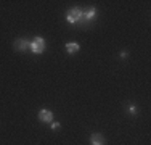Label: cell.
Returning a JSON list of instances; mask_svg holds the SVG:
<instances>
[{
  "label": "cell",
  "instance_id": "6da1fadb",
  "mask_svg": "<svg viewBox=\"0 0 151 145\" xmlns=\"http://www.w3.org/2000/svg\"><path fill=\"white\" fill-rule=\"evenodd\" d=\"M29 49L32 50V53L40 55V53L45 50V41H44V37H34V41L29 44Z\"/></svg>",
  "mask_w": 151,
  "mask_h": 145
},
{
  "label": "cell",
  "instance_id": "7a4b0ae2",
  "mask_svg": "<svg viewBox=\"0 0 151 145\" xmlns=\"http://www.w3.org/2000/svg\"><path fill=\"white\" fill-rule=\"evenodd\" d=\"M82 16H84V13H82L81 10H79V8H73V10H69V13L66 14V20H68V23L74 24V23H81Z\"/></svg>",
  "mask_w": 151,
  "mask_h": 145
},
{
  "label": "cell",
  "instance_id": "3957f363",
  "mask_svg": "<svg viewBox=\"0 0 151 145\" xmlns=\"http://www.w3.org/2000/svg\"><path fill=\"white\" fill-rule=\"evenodd\" d=\"M39 119L42 123H53V113L48 110H40L39 111Z\"/></svg>",
  "mask_w": 151,
  "mask_h": 145
},
{
  "label": "cell",
  "instance_id": "277c9868",
  "mask_svg": "<svg viewBox=\"0 0 151 145\" xmlns=\"http://www.w3.org/2000/svg\"><path fill=\"white\" fill-rule=\"evenodd\" d=\"M95 14H96V10H95V8H90L87 13H84V16H82L81 23H82V24H87V23H90V21H93V20H95Z\"/></svg>",
  "mask_w": 151,
  "mask_h": 145
},
{
  "label": "cell",
  "instance_id": "5b68a950",
  "mask_svg": "<svg viewBox=\"0 0 151 145\" xmlns=\"http://www.w3.org/2000/svg\"><path fill=\"white\" fill-rule=\"evenodd\" d=\"M13 44H15V47H16L18 50L24 52V50H27V49H29V44H31V42H27L26 39H18V41H15Z\"/></svg>",
  "mask_w": 151,
  "mask_h": 145
},
{
  "label": "cell",
  "instance_id": "8992f818",
  "mask_svg": "<svg viewBox=\"0 0 151 145\" xmlns=\"http://www.w3.org/2000/svg\"><path fill=\"white\" fill-rule=\"evenodd\" d=\"M90 144H92V145H105V139H103L100 134H92Z\"/></svg>",
  "mask_w": 151,
  "mask_h": 145
},
{
  "label": "cell",
  "instance_id": "52a82bcc",
  "mask_svg": "<svg viewBox=\"0 0 151 145\" xmlns=\"http://www.w3.org/2000/svg\"><path fill=\"white\" fill-rule=\"evenodd\" d=\"M79 49H81V47H79V44H77V42H68V44H66V50H68V53H74V52H77Z\"/></svg>",
  "mask_w": 151,
  "mask_h": 145
},
{
  "label": "cell",
  "instance_id": "ba28073f",
  "mask_svg": "<svg viewBox=\"0 0 151 145\" xmlns=\"http://www.w3.org/2000/svg\"><path fill=\"white\" fill-rule=\"evenodd\" d=\"M129 111H130V113H135L137 111V108H135V105H129V108H127Z\"/></svg>",
  "mask_w": 151,
  "mask_h": 145
},
{
  "label": "cell",
  "instance_id": "9c48e42d",
  "mask_svg": "<svg viewBox=\"0 0 151 145\" xmlns=\"http://www.w3.org/2000/svg\"><path fill=\"white\" fill-rule=\"evenodd\" d=\"M50 124H52V129H60V124H58V123H50Z\"/></svg>",
  "mask_w": 151,
  "mask_h": 145
},
{
  "label": "cell",
  "instance_id": "30bf717a",
  "mask_svg": "<svg viewBox=\"0 0 151 145\" xmlns=\"http://www.w3.org/2000/svg\"><path fill=\"white\" fill-rule=\"evenodd\" d=\"M127 57V52H121V58H125Z\"/></svg>",
  "mask_w": 151,
  "mask_h": 145
}]
</instances>
